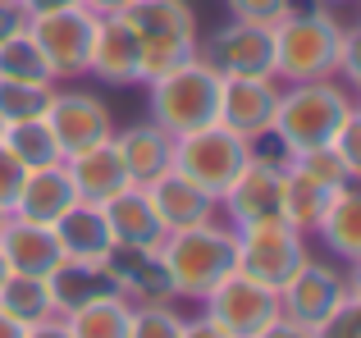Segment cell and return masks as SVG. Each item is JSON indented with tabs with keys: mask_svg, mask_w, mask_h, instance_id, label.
Listing matches in <instances>:
<instances>
[{
	"mask_svg": "<svg viewBox=\"0 0 361 338\" xmlns=\"http://www.w3.org/2000/svg\"><path fill=\"white\" fill-rule=\"evenodd\" d=\"M9 279V265H5V251H0V284Z\"/></svg>",
	"mask_w": 361,
	"mask_h": 338,
	"instance_id": "obj_44",
	"label": "cell"
},
{
	"mask_svg": "<svg viewBox=\"0 0 361 338\" xmlns=\"http://www.w3.org/2000/svg\"><path fill=\"white\" fill-rule=\"evenodd\" d=\"M353 293H357V288H353V279H348L343 270H334V265H325V261H311L307 256L298 275L279 288V306H283L288 320L307 325V330H320V325H325Z\"/></svg>",
	"mask_w": 361,
	"mask_h": 338,
	"instance_id": "obj_10",
	"label": "cell"
},
{
	"mask_svg": "<svg viewBox=\"0 0 361 338\" xmlns=\"http://www.w3.org/2000/svg\"><path fill=\"white\" fill-rule=\"evenodd\" d=\"M0 251H5L9 275H32V279H46L64 261L51 224H32V220H18V215H9L5 229H0Z\"/></svg>",
	"mask_w": 361,
	"mask_h": 338,
	"instance_id": "obj_19",
	"label": "cell"
},
{
	"mask_svg": "<svg viewBox=\"0 0 361 338\" xmlns=\"http://www.w3.org/2000/svg\"><path fill=\"white\" fill-rule=\"evenodd\" d=\"M274 106H279L274 78H224V92H220V124L233 128L243 142H252V137L270 133Z\"/></svg>",
	"mask_w": 361,
	"mask_h": 338,
	"instance_id": "obj_14",
	"label": "cell"
},
{
	"mask_svg": "<svg viewBox=\"0 0 361 338\" xmlns=\"http://www.w3.org/2000/svg\"><path fill=\"white\" fill-rule=\"evenodd\" d=\"M147 87H151V124H160L169 137H183V133H197L206 124H220L224 73L206 55L183 60L178 69L151 78Z\"/></svg>",
	"mask_w": 361,
	"mask_h": 338,
	"instance_id": "obj_3",
	"label": "cell"
},
{
	"mask_svg": "<svg viewBox=\"0 0 361 338\" xmlns=\"http://www.w3.org/2000/svg\"><path fill=\"white\" fill-rule=\"evenodd\" d=\"M160 265L169 275L174 297H202L238 270V229H220L215 220L197 229H178L160 242Z\"/></svg>",
	"mask_w": 361,
	"mask_h": 338,
	"instance_id": "obj_4",
	"label": "cell"
},
{
	"mask_svg": "<svg viewBox=\"0 0 361 338\" xmlns=\"http://www.w3.org/2000/svg\"><path fill=\"white\" fill-rule=\"evenodd\" d=\"M206 302H211V320L220 325L224 334H233V338H256L265 325H274L283 315L279 288L261 284V279L243 275V270L224 275L220 284L206 293Z\"/></svg>",
	"mask_w": 361,
	"mask_h": 338,
	"instance_id": "obj_9",
	"label": "cell"
},
{
	"mask_svg": "<svg viewBox=\"0 0 361 338\" xmlns=\"http://www.w3.org/2000/svg\"><path fill=\"white\" fill-rule=\"evenodd\" d=\"M23 174H27V169L18 165L14 156H9V146H5V142H0V206H5V211L14 206V196H18V183H23Z\"/></svg>",
	"mask_w": 361,
	"mask_h": 338,
	"instance_id": "obj_36",
	"label": "cell"
},
{
	"mask_svg": "<svg viewBox=\"0 0 361 338\" xmlns=\"http://www.w3.org/2000/svg\"><path fill=\"white\" fill-rule=\"evenodd\" d=\"M329 146H334V151L348 161V169H353V174H361V115H357V110L343 119V128L334 133V142H329Z\"/></svg>",
	"mask_w": 361,
	"mask_h": 338,
	"instance_id": "obj_35",
	"label": "cell"
},
{
	"mask_svg": "<svg viewBox=\"0 0 361 338\" xmlns=\"http://www.w3.org/2000/svg\"><path fill=\"white\" fill-rule=\"evenodd\" d=\"M320 5H348V0H320Z\"/></svg>",
	"mask_w": 361,
	"mask_h": 338,
	"instance_id": "obj_46",
	"label": "cell"
},
{
	"mask_svg": "<svg viewBox=\"0 0 361 338\" xmlns=\"http://www.w3.org/2000/svg\"><path fill=\"white\" fill-rule=\"evenodd\" d=\"M51 82H9L0 78V119L5 124H23V119H42L51 106Z\"/></svg>",
	"mask_w": 361,
	"mask_h": 338,
	"instance_id": "obj_30",
	"label": "cell"
},
{
	"mask_svg": "<svg viewBox=\"0 0 361 338\" xmlns=\"http://www.w3.org/2000/svg\"><path fill=\"white\" fill-rule=\"evenodd\" d=\"M5 146L23 169H42V165H55L64 161L60 156V142H55L51 124L46 119H23V124H9L5 128Z\"/></svg>",
	"mask_w": 361,
	"mask_h": 338,
	"instance_id": "obj_27",
	"label": "cell"
},
{
	"mask_svg": "<svg viewBox=\"0 0 361 338\" xmlns=\"http://www.w3.org/2000/svg\"><path fill=\"white\" fill-rule=\"evenodd\" d=\"M288 169L316 178V183H329V187H343V183H357V174L348 169V161L334 151V146H311V151H298L288 161Z\"/></svg>",
	"mask_w": 361,
	"mask_h": 338,
	"instance_id": "obj_31",
	"label": "cell"
},
{
	"mask_svg": "<svg viewBox=\"0 0 361 338\" xmlns=\"http://www.w3.org/2000/svg\"><path fill=\"white\" fill-rule=\"evenodd\" d=\"M279 192H283V165H270V161H261V156H252L220 201H224V211H229L233 229H247V224H261V220H283Z\"/></svg>",
	"mask_w": 361,
	"mask_h": 338,
	"instance_id": "obj_13",
	"label": "cell"
},
{
	"mask_svg": "<svg viewBox=\"0 0 361 338\" xmlns=\"http://www.w3.org/2000/svg\"><path fill=\"white\" fill-rule=\"evenodd\" d=\"M87 73H97L110 87H128L137 82V37L119 14H97V32H92L87 51Z\"/></svg>",
	"mask_w": 361,
	"mask_h": 338,
	"instance_id": "obj_16",
	"label": "cell"
},
{
	"mask_svg": "<svg viewBox=\"0 0 361 338\" xmlns=\"http://www.w3.org/2000/svg\"><path fill=\"white\" fill-rule=\"evenodd\" d=\"M46 124H51L55 142H60V156L87 151V146L115 137V119H110V106L92 92H51V106H46Z\"/></svg>",
	"mask_w": 361,
	"mask_h": 338,
	"instance_id": "obj_11",
	"label": "cell"
},
{
	"mask_svg": "<svg viewBox=\"0 0 361 338\" xmlns=\"http://www.w3.org/2000/svg\"><path fill=\"white\" fill-rule=\"evenodd\" d=\"M5 220H9V211H5V206H0V229H5Z\"/></svg>",
	"mask_w": 361,
	"mask_h": 338,
	"instance_id": "obj_45",
	"label": "cell"
},
{
	"mask_svg": "<svg viewBox=\"0 0 361 338\" xmlns=\"http://www.w3.org/2000/svg\"><path fill=\"white\" fill-rule=\"evenodd\" d=\"M5 128H9V124H5V119H0V142H5Z\"/></svg>",
	"mask_w": 361,
	"mask_h": 338,
	"instance_id": "obj_47",
	"label": "cell"
},
{
	"mask_svg": "<svg viewBox=\"0 0 361 338\" xmlns=\"http://www.w3.org/2000/svg\"><path fill=\"white\" fill-rule=\"evenodd\" d=\"M229 5V14L238 18V23H261V27H274L283 14L293 9V0H224Z\"/></svg>",
	"mask_w": 361,
	"mask_h": 338,
	"instance_id": "obj_33",
	"label": "cell"
},
{
	"mask_svg": "<svg viewBox=\"0 0 361 338\" xmlns=\"http://www.w3.org/2000/svg\"><path fill=\"white\" fill-rule=\"evenodd\" d=\"M0 78H9V82H55L51 69H46V55L37 51L27 27H18V32L0 46Z\"/></svg>",
	"mask_w": 361,
	"mask_h": 338,
	"instance_id": "obj_29",
	"label": "cell"
},
{
	"mask_svg": "<svg viewBox=\"0 0 361 338\" xmlns=\"http://www.w3.org/2000/svg\"><path fill=\"white\" fill-rule=\"evenodd\" d=\"M64 169H69V178H73V192H78L82 201H97V206L110 201L115 192H123V187L133 183L128 169H123V156H119L115 137H106V142L87 146V151H78V156H69Z\"/></svg>",
	"mask_w": 361,
	"mask_h": 338,
	"instance_id": "obj_21",
	"label": "cell"
},
{
	"mask_svg": "<svg viewBox=\"0 0 361 338\" xmlns=\"http://www.w3.org/2000/svg\"><path fill=\"white\" fill-rule=\"evenodd\" d=\"M316 229L325 233V242L334 247L338 261H361V192H357V183H343L329 196Z\"/></svg>",
	"mask_w": 361,
	"mask_h": 338,
	"instance_id": "obj_24",
	"label": "cell"
},
{
	"mask_svg": "<svg viewBox=\"0 0 361 338\" xmlns=\"http://www.w3.org/2000/svg\"><path fill=\"white\" fill-rule=\"evenodd\" d=\"M46 288H51V306L60 315H69L73 306L92 302V297H101V293H119L115 275H110L106 265H97V261H60V265L46 275Z\"/></svg>",
	"mask_w": 361,
	"mask_h": 338,
	"instance_id": "obj_23",
	"label": "cell"
},
{
	"mask_svg": "<svg viewBox=\"0 0 361 338\" xmlns=\"http://www.w3.org/2000/svg\"><path fill=\"white\" fill-rule=\"evenodd\" d=\"M119 156H123V169L137 187H147L151 178H160L169 165H174V137L165 133L160 124H133L115 137Z\"/></svg>",
	"mask_w": 361,
	"mask_h": 338,
	"instance_id": "obj_22",
	"label": "cell"
},
{
	"mask_svg": "<svg viewBox=\"0 0 361 338\" xmlns=\"http://www.w3.org/2000/svg\"><path fill=\"white\" fill-rule=\"evenodd\" d=\"M206 60L224 73V78H274V32L261 23H238L211 37Z\"/></svg>",
	"mask_w": 361,
	"mask_h": 338,
	"instance_id": "obj_12",
	"label": "cell"
},
{
	"mask_svg": "<svg viewBox=\"0 0 361 338\" xmlns=\"http://www.w3.org/2000/svg\"><path fill=\"white\" fill-rule=\"evenodd\" d=\"M101 211H106L115 247L160 251V242L169 238L165 224H160V215H156V206H151V196H147V187H137V183H128L123 192L110 196V201H101Z\"/></svg>",
	"mask_w": 361,
	"mask_h": 338,
	"instance_id": "obj_15",
	"label": "cell"
},
{
	"mask_svg": "<svg viewBox=\"0 0 361 338\" xmlns=\"http://www.w3.org/2000/svg\"><path fill=\"white\" fill-rule=\"evenodd\" d=\"M37 51L46 55L51 78H78L87 73V51H92V32H97V14L82 5L69 9H51V14H32L27 18Z\"/></svg>",
	"mask_w": 361,
	"mask_h": 338,
	"instance_id": "obj_8",
	"label": "cell"
},
{
	"mask_svg": "<svg viewBox=\"0 0 361 338\" xmlns=\"http://www.w3.org/2000/svg\"><path fill=\"white\" fill-rule=\"evenodd\" d=\"M183 338H233V334H224L211 315H202V320H183Z\"/></svg>",
	"mask_w": 361,
	"mask_h": 338,
	"instance_id": "obj_40",
	"label": "cell"
},
{
	"mask_svg": "<svg viewBox=\"0 0 361 338\" xmlns=\"http://www.w3.org/2000/svg\"><path fill=\"white\" fill-rule=\"evenodd\" d=\"M23 338H73V334H69V325H64V320H51V315H46V320L27 325Z\"/></svg>",
	"mask_w": 361,
	"mask_h": 338,
	"instance_id": "obj_39",
	"label": "cell"
},
{
	"mask_svg": "<svg viewBox=\"0 0 361 338\" xmlns=\"http://www.w3.org/2000/svg\"><path fill=\"white\" fill-rule=\"evenodd\" d=\"M73 201H78L73 178H69V169H64V161H55V165H42V169H27V174H23L9 215L32 220V224H55Z\"/></svg>",
	"mask_w": 361,
	"mask_h": 338,
	"instance_id": "obj_17",
	"label": "cell"
},
{
	"mask_svg": "<svg viewBox=\"0 0 361 338\" xmlns=\"http://www.w3.org/2000/svg\"><path fill=\"white\" fill-rule=\"evenodd\" d=\"M119 18L137 37V82L160 78L197 55V14L188 0H128Z\"/></svg>",
	"mask_w": 361,
	"mask_h": 338,
	"instance_id": "obj_2",
	"label": "cell"
},
{
	"mask_svg": "<svg viewBox=\"0 0 361 338\" xmlns=\"http://www.w3.org/2000/svg\"><path fill=\"white\" fill-rule=\"evenodd\" d=\"M0 311L14 315L18 325H37V320H46V315H55L46 279H32V275H9L5 284H0Z\"/></svg>",
	"mask_w": 361,
	"mask_h": 338,
	"instance_id": "obj_28",
	"label": "cell"
},
{
	"mask_svg": "<svg viewBox=\"0 0 361 338\" xmlns=\"http://www.w3.org/2000/svg\"><path fill=\"white\" fill-rule=\"evenodd\" d=\"M128 320H133V306L123 293H101L64 315L73 338H128Z\"/></svg>",
	"mask_w": 361,
	"mask_h": 338,
	"instance_id": "obj_25",
	"label": "cell"
},
{
	"mask_svg": "<svg viewBox=\"0 0 361 338\" xmlns=\"http://www.w3.org/2000/svg\"><path fill=\"white\" fill-rule=\"evenodd\" d=\"M78 5H82V9H92V14H119L128 0H78Z\"/></svg>",
	"mask_w": 361,
	"mask_h": 338,
	"instance_id": "obj_42",
	"label": "cell"
},
{
	"mask_svg": "<svg viewBox=\"0 0 361 338\" xmlns=\"http://www.w3.org/2000/svg\"><path fill=\"white\" fill-rule=\"evenodd\" d=\"M338 187L329 183H316V178L298 174V169H283V192H279V215L293 224L298 233H311L320 224V215H325L329 196H334Z\"/></svg>",
	"mask_w": 361,
	"mask_h": 338,
	"instance_id": "obj_26",
	"label": "cell"
},
{
	"mask_svg": "<svg viewBox=\"0 0 361 338\" xmlns=\"http://www.w3.org/2000/svg\"><path fill=\"white\" fill-rule=\"evenodd\" d=\"M0 5H18V0H0Z\"/></svg>",
	"mask_w": 361,
	"mask_h": 338,
	"instance_id": "obj_48",
	"label": "cell"
},
{
	"mask_svg": "<svg viewBox=\"0 0 361 338\" xmlns=\"http://www.w3.org/2000/svg\"><path fill=\"white\" fill-rule=\"evenodd\" d=\"M18 27H27V14H23V5H0V46H5L9 37L18 32Z\"/></svg>",
	"mask_w": 361,
	"mask_h": 338,
	"instance_id": "obj_38",
	"label": "cell"
},
{
	"mask_svg": "<svg viewBox=\"0 0 361 338\" xmlns=\"http://www.w3.org/2000/svg\"><path fill=\"white\" fill-rule=\"evenodd\" d=\"M18 5L32 18V14H51V9H69V5H78V0H18Z\"/></svg>",
	"mask_w": 361,
	"mask_h": 338,
	"instance_id": "obj_41",
	"label": "cell"
},
{
	"mask_svg": "<svg viewBox=\"0 0 361 338\" xmlns=\"http://www.w3.org/2000/svg\"><path fill=\"white\" fill-rule=\"evenodd\" d=\"M307 261V242L288 220H261L238 229V270L270 288H283Z\"/></svg>",
	"mask_w": 361,
	"mask_h": 338,
	"instance_id": "obj_7",
	"label": "cell"
},
{
	"mask_svg": "<svg viewBox=\"0 0 361 338\" xmlns=\"http://www.w3.org/2000/svg\"><path fill=\"white\" fill-rule=\"evenodd\" d=\"M23 330H27V325H18L14 315H5V311H0V338H23Z\"/></svg>",
	"mask_w": 361,
	"mask_h": 338,
	"instance_id": "obj_43",
	"label": "cell"
},
{
	"mask_svg": "<svg viewBox=\"0 0 361 338\" xmlns=\"http://www.w3.org/2000/svg\"><path fill=\"white\" fill-rule=\"evenodd\" d=\"M51 233H55V242H60L64 261H97V265H106L110 247H115L106 211H101L97 201H82V196L51 224Z\"/></svg>",
	"mask_w": 361,
	"mask_h": 338,
	"instance_id": "obj_20",
	"label": "cell"
},
{
	"mask_svg": "<svg viewBox=\"0 0 361 338\" xmlns=\"http://www.w3.org/2000/svg\"><path fill=\"white\" fill-rule=\"evenodd\" d=\"M147 196H151V206H156L165 233L197 229V224L215 220V196H206L202 187H197L192 178H183L174 165H169L160 178H151V183H147Z\"/></svg>",
	"mask_w": 361,
	"mask_h": 338,
	"instance_id": "obj_18",
	"label": "cell"
},
{
	"mask_svg": "<svg viewBox=\"0 0 361 338\" xmlns=\"http://www.w3.org/2000/svg\"><path fill=\"white\" fill-rule=\"evenodd\" d=\"M270 32H274V78L316 82L338 73V51H343L348 27L334 18L329 5H316V9L293 5Z\"/></svg>",
	"mask_w": 361,
	"mask_h": 338,
	"instance_id": "obj_1",
	"label": "cell"
},
{
	"mask_svg": "<svg viewBox=\"0 0 361 338\" xmlns=\"http://www.w3.org/2000/svg\"><path fill=\"white\" fill-rule=\"evenodd\" d=\"M247 161H252L247 142L224 124H206V128H197V133L174 137V169L183 178H192V183L202 187L206 196H215V201L229 192V183L243 174Z\"/></svg>",
	"mask_w": 361,
	"mask_h": 338,
	"instance_id": "obj_6",
	"label": "cell"
},
{
	"mask_svg": "<svg viewBox=\"0 0 361 338\" xmlns=\"http://www.w3.org/2000/svg\"><path fill=\"white\" fill-rule=\"evenodd\" d=\"M353 110L357 106H353V96H348V87H334L329 78L293 82L288 92H279L270 137L288 156L311 151V146H329V142H334V133L343 128V119L353 115Z\"/></svg>",
	"mask_w": 361,
	"mask_h": 338,
	"instance_id": "obj_5",
	"label": "cell"
},
{
	"mask_svg": "<svg viewBox=\"0 0 361 338\" xmlns=\"http://www.w3.org/2000/svg\"><path fill=\"white\" fill-rule=\"evenodd\" d=\"M256 338H316V330H307V325H298V320H288V315H279V320L265 325Z\"/></svg>",
	"mask_w": 361,
	"mask_h": 338,
	"instance_id": "obj_37",
	"label": "cell"
},
{
	"mask_svg": "<svg viewBox=\"0 0 361 338\" xmlns=\"http://www.w3.org/2000/svg\"><path fill=\"white\" fill-rule=\"evenodd\" d=\"M128 338H183V315L169 311V302H142L133 306Z\"/></svg>",
	"mask_w": 361,
	"mask_h": 338,
	"instance_id": "obj_32",
	"label": "cell"
},
{
	"mask_svg": "<svg viewBox=\"0 0 361 338\" xmlns=\"http://www.w3.org/2000/svg\"><path fill=\"white\" fill-rule=\"evenodd\" d=\"M316 338H361V297L353 293L325 325L316 330Z\"/></svg>",
	"mask_w": 361,
	"mask_h": 338,
	"instance_id": "obj_34",
	"label": "cell"
}]
</instances>
